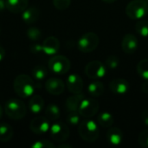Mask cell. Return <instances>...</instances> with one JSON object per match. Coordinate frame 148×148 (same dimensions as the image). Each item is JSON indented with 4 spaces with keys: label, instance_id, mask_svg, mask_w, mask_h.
<instances>
[{
    "label": "cell",
    "instance_id": "cell-1",
    "mask_svg": "<svg viewBox=\"0 0 148 148\" xmlns=\"http://www.w3.org/2000/svg\"><path fill=\"white\" fill-rule=\"evenodd\" d=\"M13 88L16 94L21 98H29L33 95L36 86L30 76L22 74L15 78Z\"/></svg>",
    "mask_w": 148,
    "mask_h": 148
},
{
    "label": "cell",
    "instance_id": "cell-2",
    "mask_svg": "<svg viewBox=\"0 0 148 148\" xmlns=\"http://www.w3.org/2000/svg\"><path fill=\"white\" fill-rule=\"evenodd\" d=\"M78 134L86 142H95L99 137V127L95 121L92 120H84L79 123Z\"/></svg>",
    "mask_w": 148,
    "mask_h": 148
},
{
    "label": "cell",
    "instance_id": "cell-3",
    "mask_svg": "<svg viewBox=\"0 0 148 148\" xmlns=\"http://www.w3.org/2000/svg\"><path fill=\"white\" fill-rule=\"evenodd\" d=\"M4 112L12 120H21L26 115L27 108L24 102L19 99H10L5 102Z\"/></svg>",
    "mask_w": 148,
    "mask_h": 148
},
{
    "label": "cell",
    "instance_id": "cell-4",
    "mask_svg": "<svg viewBox=\"0 0 148 148\" xmlns=\"http://www.w3.org/2000/svg\"><path fill=\"white\" fill-rule=\"evenodd\" d=\"M127 16L134 20H140L148 14V4L145 0H133L126 7Z\"/></svg>",
    "mask_w": 148,
    "mask_h": 148
},
{
    "label": "cell",
    "instance_id": "cell-5",
    "mask_svg": "<svg viewBox=\"0 0 148 148\" xmlns=\"http://www.w3.org/2000/svg\"><path fill=\"white\" fill-rule=\"evenodd\" d=\"M100 43V38L94 32H88L82 35L78 42L77 48L82 53H89L94 51Z\"/></svg>",
    "mask_w": 148,
    "mask_h": 148
},
{
    "label": "cell",
    "instance_id": "cell-6",
    "mask_svg": "<svg viewBox=\"0 0 148 148\" xmlns=\"http://www.w3.org/2000/svg\"><path fill=\"white\" fill-rule=\"evenodd\" d=\"M49 69L57 75H64L70 69V61L64 56H54L49 60Z\"/></svg>",
    "mask_w": 148,
    "mask_h": 148
},
{
    "label": "cell",
    "instance_id": "cell-7",
    "mask_svg": "<svg viewBox=\"0 0 148 148\" xmlns=\"http://www.w3.org/2000/svg\"><path fill=\"white\" fill-rule=\"evenodd\" d=\"M49 134L53 140L62 143L69 139L70 134V130L64 122L56 121L50 126Z\"/></svg>",
    "mask_w": 148,
    "mask_h": 148
},
{
    "label": "cell",
    "instance_id": "cell-8",
    "mask_svg": "<svg viewBox=\"0 0 148 148\" xmlns=\"http://www.w3.org/2000/svg\"><path fill=\"white\" fill-rule=\"evenodd\" d=\"M84 71L88 78L98 80L107 75V67L100 61H92L86 65Z\"/></svg>",
    "mask_w": 148,
    "mask_h": 148
},
{
    "label": "cell",
    "instance_id": "cell-9",
    "mask_svg": "<svg viewBox=\"0 0 148 148\" xmlns=\"http://www.w3.org/2000/svg\"><path fill=\"white\" fill-rule=\"evenodd\" d=\"M99 107V102L96 100L84 98L78 108V113L83 118H91L97 114Z\"/></svg>",
    "mask_w": 148,
    "mask_h": 148
},
{
    "label": "cell",
    "instance_id": "cell-10",
    "mask_svg": "<svg viewBox=\"0 0 148 148\" xmlns=\"http://www.w3.org/2000/svg\"><path fill=\"white\" fill-rule=\"evenodd\" d=\"M49 120L43 116H37L31 120L29 123V129L31 132L37 135H42L49 132L50 128Z\"/></svg>",
    "mask_w": 148,
    "mask_h": 148
},
{
    "label": "cell",
    "instance_id": "cell-11",
    "mask_svg": "<svg viewBox=\"0 0 148 148\" xmlns=\"http://www.w3.org/2000/svg\"><path fill=\"white\" fill-rule=\"evenodd\" d=\"M66 86L68 90L74 94H80L83 89V81L79 75L71 74L67 78Z\"/></svg>",
    "mask_w": 148,
    "mask_h": 148
},
{
    "label": "cell",
    "instance_id": "cell-12",
    "mask_svg": "<svg viewBox=\"0 0 148 148\" xmlns=\"http://www.w3.org/2000/svg\"><path fill=\"white\" fill-rule=\"evenodd\" d=\"M45 88L50 95H60L64 92L65 85L61 79L58 78H49L45 82Z\"/></svg>",
    "mask_w": 148,
    "mask_h": 148
},
{
    "label": "cell",
    "instance_id": "cell-13",
    "mask_svg": "<svg viewBox=\"0 0 148 148\" xmlns=\"http://www.w3.org/2000/svg\"><path fill=\"white\" fill-rule=\"evenodd\" d=\"M138 39L133 34H127L124 36L121 42V48L124 53L127 55H132L136 52L138 49Z\"/></svg>",
    "mask_w": 148,
    "mask_h": 148
},
{
    "label": "cell",
    "instance_id": "cell-14",
    "mask_svg": "<svg viewBox=\"0 0 148 148\" xmlns=\"http://www.w3.org/2000/svg\"><path fill=\"white\" fill-rule=\"evenodd\" d=\"M42 52L48 56L56 55L60 49V42L56 36H49L44 39L42 44Z\"/></svg>",
    "mask_w": 148,
    "mask_h": 148
},
{
    "label": "cell",
    "instance_id": "cell-15",
    "mask_svg": "<svg viewBox=\"0 0 148 148\" xmlns=\"http://www.w3.org/2000/svg\"><path fill=\"white\" fill-rule=\"evenodd\" d=\"M109 88L115 95H125L129 90V82L123 78H116L110 82Z\"/></svg>",
    "mask_w": 148,
    "mask_h": 148
},
{
    "label": "cell",
    "instance_id": "cell-16",
    "mask_svg": "<svg viewBox=\"0 0 148 148\" xmlns=\"http://www.w3.org/2000/svg\"><path fill=\"white\" fill-rule=\"evenodd\" d=\"M6 9L12 13L17 14L27 9L29 0H5Z\"/></svg>",
    "mask_w": 148,
    "mask_h": 148
},
{
    "label": "cell",
    "instance_id": "cell-17",
    "mask_svg": "<svg viewBox=\"0 0 148 148\" xmlns=\"http://www.w3.org/2000/svg\"><path fill=\"white\" fill-rule=\"evenodd\" d=\"M106 139L109 144L113 146H119L121 144L123 140L122 131L118 127H109L106 134Z\"/></svg>",
    "mask_w": 148,
    "mask_h": 148
},
{
    "label": "cell",
    "instance_id": "cell-18",
    "mask_svg": "<svg viewBox=\"0 0 148 148\" xmlns=\"http://www.w3.org/2000/svg\"><path fill=\"white\" fill-rule=\"evenodd\" d=\"M39 16H40V10L36 7H29L25 9L23 11V15H22L23 21L28 25L36 23L38 20Z\"/></svg>",
    "mask_w": 148,
    "mask_h": 148
},
{
    "label": "cell",
    "instance_id": "cell-19",
    "mask_svg": "<svg viewBox=\"0 0 148 148\" xmlns=\"http://www.w3.org/2000/svg\"><path fill=\"white\" fill-rule=\"evenodd\" d=\"M84 99V95L80 93V94H74V95L69 97L66 100L65 102V107L68 111L73 112V111H78V108L82 103V101Z\"/></svg>",
    "mask_w": 148,
    "mask_h": 148
},
{
    "label": "cell",
    "instance_id": "cell-20",
    "mask_svg": "<svg viewBox=\"0 0 148 148\" xmlns=\"http://www.w3.org/2000/svg\"><path fill=\"white\" fill-rule=\"evenodd\" d=\"M29 109L32 114H38L42 112L44 108V101L42 96L38 95H32L29 101Z\"/></svg>",
    "mask_w": 148,
    "mask_h": 148
},
{
    "label": "cell",
    "instance_id": "cell-21",
    "mask_svg": "<svg viewBox=\"0 0 148 148\" xmlns=\"http://www.w3.org/2000/svg\"><path fill=\"white\" fill-rule=\"evenodd\" d=\"M14 134L12 127L5 122L0 123V141L1 142H9Z\"/></svg>",
    "mask_w": 148,
    "mask_h": 148
},
{
    "label": "cell",
    "instance_id": "cell-22",
    "mask_svg": "<svg viewBox=\"0 0 148 148\" xmlns=\"http://www.w3.org/2000/svg\"><path fill=\"white\" fill-rule=\"evenodd\" d=\"M104 90H105L104 84L101 82L97 81V80L89 83L88 87V92L93 97H99L102 95L104 93Z\"/></svg>",
    "mask_w": 148,
    "mask_h": 148
},
{
    "label": "cell",
    "instance_id": "cell-23",
    "mask_svg": "<svg viewBox=\"0 0 148 148\" xmlns=\"http://www.w3.org/2000/svg\"><path fill=\"white\" fill-rule=\"evenodd\" d=\"M97 121H98V123L100 124V126H101L102 127L109 128L114 124V118L109 112H101L98 115Z\"/></svg>",
    "mask_w": 148,
    "mask_h": 148
},
{
    "label": "cell",
    "instance_id": "cell-24",
    "mask_svg": "<svg viewBox=\"0 0 148 148\" xmlns=\"http://www.w3.org/2000/svg\"><path fill=\"white\" fill-rule=\"evenodd\" d=\"M61 111L57 105L49 104L45 108V117L48 118L51 121H56L60 118Z\"/></svg>",
    "mask_w": 148,
    "mask_h": 148
},
{
    "label": "cell",
    "instance_id": "cell-25",
    "mask_svg": "<svg viewBox=\"0 0 148 148\" xmlns=\"http://www.w3.org/2000/svg\"><path fill=\"white\" fill-rule=\"evenodd\" d=\"M32 76L36 81H42L45 79L48 75V70L47 69L42 65H36L32 69L31 71Z\"/></svg>",
    "mask_w": 148,
    "mask_h": 148
},
{
    "label": "cell",
    "instance_id": "cell-26",
    "mask_svg": "<svg viewBox=\"0 0 148 148\" xmlns=\"http://www.w3.org/2000/svg\"><path fill=\"white\" fill-rule=\"evenodd\" d=\"M137 73L144 80L148 81V58H145L137 64Z\"/></svg>",
    "mask_w": 148,
    "mask_h": 148
},
{
    "label": "cell",
    "instance_id": "cell-27",
    "mask_svg": "<svg viewBox=\"0 0 148 148\" xmlns=\"http://www.w3.org/2000/svg\"><path fill=\"white\" fill-rule=\"evenodd\" d=\"M136 32L142 37H148V21L140 20L135 24Z\"/></svg>",
    "mask_w": 148,
    "mask_h": 148
},
{
    "label": "cell",
    "instance_id": "cell-28",
    "mask_svg": "<svg viewBox=\"0 0 148 148\" xmlns=\"http://www.w3.org/2000/svg\"><path fill=\"white\" fill-rule=\"evenodd\" d=\"M26 34H27V36L29 37V39L31 41H34V42L40 40L42 37V31L36 27H31V28L28 29Z\"/></svg>",
    "mask_w": 148,
    "mask_h": 148
},
{
    "label": "cell",
    "instance_id": "cell-29",
    "mask_svg": "<svg viewBox=\"0 0 148 148\" xmlns=\"http://www.w3.org/2000/svg\"><path fill=\"white\" fill-rule=\"evenodd\" d=\"M67 121L71 126H77L81 122V115L78 111L69 112L67 115Z\"/></svg>",
    "mask_w": 148,
    "mask_h": 148
},
{
    "label": "cell",
    "instance_id": "cell-30",
    "mask_svg": "<svg viewBox=\"0 0 148 148\" xmlns=\"http://www.w3.org/2000/svg\"><path fill=\"white\" fill-rule=\"evenodd\" d=\"M120 64V60L116 56H109L105 62V65L107 68L110 69H116Z\"/></svg>",
    "mask_w": 148,
    "mask_h": 148
},
{
    "label": "cell",
    "instance_id": "cell-31",
    "mask_svg": "<svg viewBox=\"0 0 148 148\" xmlns=\"http://www.w3.org/2000/svg\"><path fill=\"white\" fill-rule=\"evenodd\" d=\"M31 147L33 148H54L55 144L52 143L49 140H36L31 145Z\"/></svg>",
    "mask_w": 148,
    "mask_h": 148
},
{
    "label": "cell",
    "instance_id": "cell-32",
    "mask_svg": "<svg viewBox=\"0 0 148 148\" xmlns=\"http://www.w3.org/2000/svg\"><path fill=\"white\" fill-rule=\"evenodd\" d=\"M138 142L140 147L144 148H148V128L143 130L139 137H138Z\"/></svg>",
    "mask_w": 148,
    "mask_h": 148
},
{
    "label": "cell",
    "instance_id": "cell-33",
    "mask_svg": "<svg viewBox=\"0 0 148 148\" xmlns=\"http://www.w3.org/2000/svg\"><path fill=\"white\" fill-rule=\"evenodd\" d=\"M71 3V0H53L54 6L59 10H64Z\"/></svg>",
    "mask_w": 148,
    "mask_h": 148
},
{
    "label": "cell",
    "instance_id": "cell-34",
    "mask_svg": "<svg viewBox=\"0 0 148 148\" xmlns=\"http://www.w3.org/2000/svg\"><path fill=\"white\" fill-rule=\"evenodd\" d=\"M29 50L33 54H40L42 52V44H39V43L32 44L29 47Z\"/></svg>",
    "mask_w": 148,
    "mask_h": 148
},
{
    "label": "cell",
    "instance_id": "cell-35",
    "mask_svg": "<svg viewBox=\"0 0 148 148\" xmlns=\"http://www.w3.org/2000/svg\"><path fill=\"white\" fill-rule=\"evenodd\" d=\"M141 121L145 126L148 127V109L143 110V112L141 113Z\"/></svg>",
    "mask_w": 148,
    "mask_h": 148
},
{
    "label": "cell",
    "instance_id": "cell-36",
    "mask_svg": "<svg viewBox=\"0 0 148 148\" xmlns=\"http://www.w3.org/2000/svg\"><path fill=\"white\" fill-rule=\"evenodd\" d=\"M5 55H6L5 49L2 46H0V62H2L3 60V58L5 57Z\"/></svg>",
    "mask_w": 148,
    "mask_h": 148
},
{
    "label": "cell",
    "instance_id": "cell-37",
    "mask_svg": "<svg viewBox=\"0 0 148 148\" xmlns=\"http://www.w3.org/2000/svg\"><path fill=\"white\" fill-rule=\"evenodd\" d=\"M6 9L5 0H0V12L3 11Z\"/></svg>",
    "mask_w": 148,
    "mask_h": 148
},
{
    "label": "cell",
    "instance_id": "cell-38",
    "mask_svg": "<svg viewBox=\"0 0 148 148\" xmlns=\"http://www.w3.org/2000/svg\"><path fill=\"white\" fill-rule=\"evenodd\" d=\"M141 89H142V91H143L144 93H146V94H147L148 95V82H145V83L142 85Z\"/></svg>",
    "mask_w": 148,
    "mask_h": 148
},
{
    "label": "cell",
    "instance_id": "cell-39",
    "mask_svg": "<svg viewBox=\"0 0 148 148\" xmlns=\"http://www.w3.org/2000/svg\"><path fill=\"white\" fill-rule=\"evenodd\" d=\"M58 147L59 148H71L72 147V146H71V145H69V144H61V145H59V146H58Z\"/></svg>",
    "mask_w": 148,
    "mask_h": 148
},
{
    "label": "cell",
    "instance_id": "cell-40",
    "mask_svg": "<svg viewBox=\"0 0 148 148\" xmlns=\"http://www.w3.org/2000/svg\"><path fill=\"white\" fill-rule=\"evenodd\" d=\"M104 3H114L116 0H102Z\"/></svg>",
    "mask_w": 148,
    "mask_h": 148
},
{
    "label": "cell",
    "instance_id": "cell-41",
    "mask_svg": "<svg viewBox=\"0 0 148 148\" xmlns=\"http://www.w3.org/2000/svg\"><path fill=\"white\" fill-rule=\"evenodd\" d=\"M2 115H3V108H2V106L0 105V119L2 117Z\"/></svg>",
    "mask_w": 148,
    "mask_h": 148
},
{
    "label": "cell",
    "instance_id": "cell-42",
    "mask_svg": "<svg viewBox=\"0 0 148 148\" xmlns=\"http://www.w3.org/2000/svg\"><path fill=\"white\" fill-rule=\"evenodd\" d=\"M145 1H146V2L147 3V4H148V0H145Z\"/></svg>",
    "mask_w": 148,
    "mask_h": 148
}]
</instances>
